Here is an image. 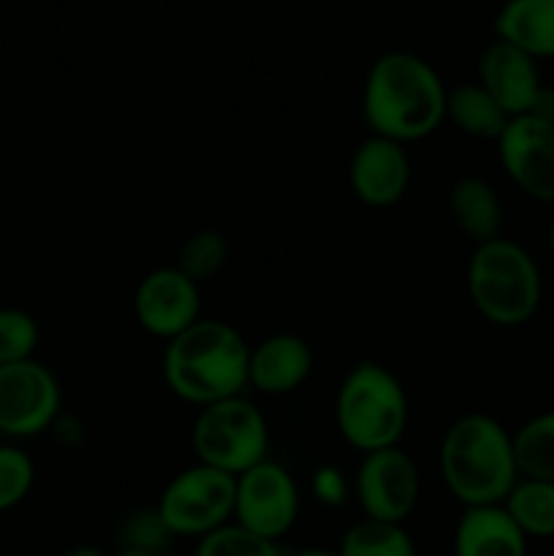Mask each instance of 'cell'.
Here are the masks:
<instances>
[{"mask_svg": "<svg viewBox=\"0 0 554 556\" xmlns=\"http://www.w3.org/2000/svg\"><path fill=\"white\" fill-rule=\"evenodd\" d=\"M449 87L429 60L413 52H386L369 65L362 109L373 136L413 144L445 123Z\"/></svg>", "mask_w": 554, "mask_h": 556, "instance_id": "6da1fadb", "label": "cell"}, {"mask_svg": "<svg viewBox=\"0 0 554 556\" xmlns=\"http://www.w3.org/2000/svg\"><path fill=\"white\" fill-rule=\"evenodd\" d=\"M163 380L196 407L242 396L250 389V345L226 320L201 318L166 342Z\"/></svg>", "mask_w": 554, "mask_h": 556, "instance_id": "7a4b0ae2", "label": "cell"}, {"mask_svg": "<svg viewBox=\"0 0 554 556\" xmlns=\"http://www.w3.org/2000/svg\"><path fill=\"white\" fill-rule=\"evenodd\" d=\"M440 478L465 508L503 505L519 481L514 434L487 413L459 416L440 440Z\"/></svg>", "mask_w": 554, "mask_h": 556, "instance_id": "3957f363", "label": "cell"}, {"mask_svg": "<svg viewBox=\"0 0 554 556\" xmlns=\"http://www.w3.org/2000/svg\"><path fill=\"white\" fill-rule=\"evenodd\" d=\"M337 432L358 454L396 448L411 424V400L389 367L358 362L348 369L335 396Z\"/></svg>", "mask_w": 554, "mask_h": 556, "instance_id": "277c9868", "label": "cell"}, {"mask_svg": "<svg viewBox=\"0 0 554 556\" xmlns=\"http://www.w3.org/2000/svg\"><path fill=\"white\" fill-rule=\"evenodd\" d=\"M465 280L478 315L503 329L527 324L541 307L543 282L536 258L505 237L476 244Z\"/></svg>", "mask_w": 554, "mask_h": 556, "instance_id": "5b68a950", "label": "cell"}, {"mask_svg": "<svg viewBox=\"0 0 554 556\" xmlns=\"http://www.w3.org/2000/svg\"><path fill=\"white\" fill-rule=\"evenodd\" d=\"M190 443L196 462L237 478L269 459V424L248 396H231L199 407Z\"/></svg>", "mask_w": 554, "mask_h": 556, "instance_id": "8992f818", "label": "cell"}, {"mask_svg": "<svg viewBox=\"0 0 554 556\" xmlns=\"http://www.w3.org/2000/svg\"><path fill=\"white\" fill-rule=\"evenodd\" d=\"M237 478L196 462L179 470L158 500V514L174 538H206L234 521Z\"/></svg>", "mask_w": 554, "mask_h": 556, "instance_id": "52a82bcc", "label": "cell"}, {"mask_svg": "<svg viewBox=\"0 0 554 556\" xmlns=\"http://www.w3.org/2000/svg\"><path fill=\"white\" fill-rule=\"evenodd\" d=\"M63 413V389L38 358L0 367V434L30 440L49 432Z\"/></svg>", "mask_w": 554, "mask_h": 556, "instance_id": "ba28073f", "label": "cell"}, {"mask_svg": "<svg viewBox=\"0 0 554 556\" xmlns=\"http://www.w3.org/2000/svg\"><path fill=\"white\" fill-rule=\"evenodd\" d=\"M302 510V497L291 472L266 459L237 476L234 521L266 541H280L293 530Z\"/></svg>", "mask_w": 554, "mask_h": 556, "instance_id": "9c48e42d", "label": "cell"}, {"mask_svg": "<svg viewBox=\"0 0 554 556\" xmlns=\"http://www.w3.org/2000/svg\"><path fill=\"white\" fill-rule=\"evenodd\" d=\"M353 494L364 519L405 525L421 497V472L400 445L364 454L353 478Z\"/></svg>", "mask_w": 554, "mask_h": 556, "instance_id": "30bf717a", "label": "cell"}, {"mask_svg": "<svg viewBox=\"0 0 554 556\" xmlns=\"http://www.w3.org/2000/svg\"><path fill=\"white\" fill-rule=\"evenodd\" d=\"M494 144L511 182L527 199L554 204V125L519 114Z\"/></svg>", "mask_w": 554, "mask_h": 556, "instance_id": "8fae6325", "label": "cell"}, {"mask_svg": "<svg viewBox=\"0 0 554 556\" xmlns=\"http://www.w3.org/2000/svg\"><path fill=\"white\" fill-rule=\"evenodd\" d=\"M136 324L158 340H174L201 320L199 282L177 266L147 271L134 293Z\"/></svg>", "mask_w": 554, "mask_h": 556, "instance_id": "7c38bea8", "label": "cell"}, {"mask_svg": "<svg viewBox=\"0 0 554 556\" xmlns=\"http://www.w3.org/2000/svg\"><path fill=\"white\" fill-rule=\"evenodd\" d=\"M411 155L405 144L373 134L356 147L348 168L353 195L373 210L400 204L411 188Z\"/></svg>", "mask_w": 554, "mask_h": 556, "instance_id": "4fadbf2b", "label": "cell"}, {"mask_svg": "<svg viewBox=\"0 0 554 556\" xmlns=\"http://www.w3.org/2000/svg\"><path fill=\"white\" fill-rule=\"evenodd\" d=\"M478 85L508 112V117H519L527 114L543 81L538 60L494 38L478 60Z\"/></svg>", "mask_w": 554, "mask_h": 556, "instance_id": "5bb4252c", "label": "cell"}, {"mask_svg": "<svg viewBox=\"0 0 554 556\" xmlns=\"http://www.w3.org/2000/svg\"><path fill=\"white\" fill-rule=\"evenodd\" d=\"M313 348L304 337L280 331L250 348V389L266 396L293 394L313 372Z\"/></svg>", "mask_w": 554, "mask_h": 556, "instance_id": "9a60e30c", "label": "cell"}, {"mask_svg": "<svg viewBox=\"0 0 554 556\" xmlns=\"http://www.w3.org/2000/svg\"><path fill=\"white\" fill-rule=\"evenodd\" d=\"M454 556H527V535L503 505L465 508L454 530Z\"/></svg>", "mask_w": 554, "mask_h": 556, "instance_id": "2e32d148", "label": "cell"}, {"mask_svg": "<svg viewBox=\"0 0 554 556\" xmlns=\"http://www.w3.org/2000/svg\"><path fill=\"white\" fill-rule=\"evenodd\" d=\"M494 38L532 60L554 58V0H505L494 16Z\"/></svg>", "mask_w": 554, "mask_h": 556, "instance_id": "e0dca14e", "label": "cell"}, {"mask_svg": "<svg viewBox=\"0 0 554 556\" xmlns=\"http://www.w3.org/2000/svg\"><path fill=\"white\" fill-rule=\"evenodd\" d=\"M451 217L470 242L483 244L503 237V201L483 177L456 179L449 193Z\"/></svg>", "mask_w": 554, "mask_h": 556, "instance_id": "ac0fdd59", "label": "cell"}, {"mask_svg": "<svg viewBox=\"0 0 554 556\" xmlns=\"http://www.w3.org/2000/svg\"><path fill=\"white\" fill-rule=\"evenodd\" d=\"M445 119H451L456 130L470 139L498 141L511 117L478 81H462L449 90Z\"/></svg>", "mask_w": 554, "mask_h": 556, "instance_id": "d6986e66", "label": "cell"}, {"mask_svg": "<svg viewBox=\"0 0 554 556\" xmlns=\"http://www.w3.org/2000/svg\"><path fill=\"white\" fill-rule=\"evenodd\" d=\"M503 508L516 521L521 532L530 538H554V483L536 481V478H519L511 494L505 497Z\"/></svg>", "mask_w": 554, "mask_h": 556, "instance_id": "ffe728a7", "label": "cell"}, {"mask_svg": "<svg viewBox=\"0 0 554 556\" xmlns=\"http://www.w3.org/2000/svg\"><path fill=\"white\" fill-rule=\"evenodd\" d=\"M511 434L519 478L554 483V410L538 413Z\"/></svg>", "mask_w": 554, "mask_h": 556, "instance_id": "44dd1931", "label": "cell"}, {"mask_svg": "<svg viewBox=\"0 0 554 556\" xmlns=\"http://www.w3.org/2000/svg\"><path fill=\"white\" fill-rule=\"evenodd\" d=\"M337 552L340 556H418L405 525L378 519H362L348 527Z\"/></svg>", "mask_w": 554, "mask_h": 556, "instance_id": "7402d4cb", "label": "cell"}, {"mask_svg": "<svg viewBox=\"0 0 554 556\" xmlns=\"http://www.w3.org/2000/svg\"><path fill=\"white\" fill-rule=\"evenodd\" d=\"M228 253H231V244H228L226 233L217 228H201V231L190 233L179 248L177 269L196 282L210 280L226 266Z\"/></svg>", "mask_w": 554, "mask_h": 556, "instance_id": "603a6c76", "label": "cell"}, {"mask_svg": "<svg viewBox=\"0 0 554 556\" xmlns=\"http://www.w3.org/2000/svg\"><path fill=\"white\" fill-rule=\"evenodd\" d=\"M38 342L41 329L27 309L0 307V367L36 358Z\"/></svg>", "mask_w": 554, "mask_h": 556, "instance_id": "cb8c5ba5", "label": "cell"}, {"mask_svg": "<svg viewBox=\"0 0 554 556\" xmlns=\"http://www.w3.org/2000/svg\"><path fill=\"white\" fill-rule=\"evenodd\" d=\"M36 486V462L20 445H0V514H9Z\"/></svg>", "mask_w": 554, "mask_h": 556, "instance_id": "d4e9b609", "label": "cell"}, {"mask_svg": "<svg viewBox=\"0 0 554 556\" xmlns=\"http://www.w3.org/2000/svg\"><path fill=\"white\" fill-rule=\"evenodd\" d=\"M196 556H286L280 552L275 541L255 535V532L244 530L237 521L221 527V530L210 532L201 538L196 546Z\"/></svg>", "mask_w": 554, "mask_h": 556, "instance_id": "484cf974", "label": "cell"}, {"mask_svg": "<svg viewBox=\"0 0 554 556\" xmlns=\"http://www.w3.org/2000/svg\"><path fill=\"white\" fill-rule=\"evenodd\" d=\"M119 546L125 548H144L152 554H166L172 548L174 535L161 519L158 508H139L128 514L119 525Z\"/></svg>", "mask_w": 554, "mask_h": 556, "instance_id": "4316f807", "label": "cell"}, {"mask_svg": "<svg viewBox=\"0 0 554 556\" xmlns=\"http://www.w3.org/2000/svg\"><path fill=\"white\" fill-rule=\"evenodd\" d=\"M310 492H313V497L318 500L320 505H326V508H342V505L348 503L351 486H348L345 476H342L335 465H320L318 470L313 472Z\"/></svg>", "mask_w": 554, "mask_h": 556, "instance_id": "83f0119b", "label": "cell"}, {"mask_svg": "<svg viewBox=\"0 0 554 556\" xmlns=\"http://www.w3.org/2000/svg\"><path fill=\"white\" fill-rule=\"evenodd\" d=\"M52 432L60 445H65V448H76V445H81V440H85V424H81L76 416H65V413H60Z\"/></svg>", "mask_w": 554, "mask_h": 556, "instance_id": "f1b7e54d", "label": "cell"}, {"mask_svg": "<svg viewBox=\"0 0 554 556\" xmlns=\"http://www.w3.org/2000/svg\"><path fill=\"white\" fill-rule=\"evenodd\" d=\"M527 114L536 119H541V123L554 125V87L541 85V90H538L536 98H532Z\"/></svg>", "mask_w": 554, "mask_h": 556, "instance_id": "f546056e", "label": "cell"}, {"mask_svg": "<svg viewBox=\"0 0 554 556\" xmlns=\"http://www.w3.org/2000/svg\"><path fill=\"white\" fill-rule=\"evenodd\" d=\"M60 556H109V554L103 552V548L92 546V543H79V546L65 548V552L60 554Z\"/></svg>", "mask_w": 554, "mask_h": 556, "instance_id": "4dcf8cb0", "label": "cell"}, {"mask_svg": "<svg viewBox=\"0 0 554 556\" xmlns=\"http://www.w3.org/2000/svg\"><path fill=\"white\" fill-rule=\"evenodd\" d=\"M286 556H340L337 548H320V546H307V548H299V552L286 554Z\"/></svg>", "mask_w": 554, "mask_h": 556, "instance_id": "1f68e13d", "label": "cell"}, {"mask_svg": "<svg viewBox=\"0 0 554 556\" xmlns=\"http://www.w3.org/2000/svg\"><path fill=\"white\" fill-rule=\"evenodd\" d=\"M114 556H161V554L144 552V548H125V546H119L117 554H114Z\"/></svg>", "mask_w": 554, "mask_h": 556, "instance_id": "d6a6232c", "label": "cell"}, {"mask_svg": "<svg viewBox=\"0 0 554 556\" xmlns=\"http://www.w3.org/2000/svg\"><path fill=\"white\" fill-rule=\"evenodd\" d=\"M546 242H549V250L554 253V215H552V220H549V228H546Z\"/></svg>", "mask_w": 554, "mask_h": 556, "instance_id": "836d02e7", "label": "cell"}, {"mask_svg": "<svg viewBox=\"0 0 554 556\" xmlns=\"http://www.w3.org/2000/svg\"><path fill=\"white\" fill-rule=\"evenodd\" d=\"M552 288H554V282H552Z\"/></svg>", "mask_w": 554, "mask_h": 556, "instance_id": "e575fe53", "label": "cell"}]
</instances>
